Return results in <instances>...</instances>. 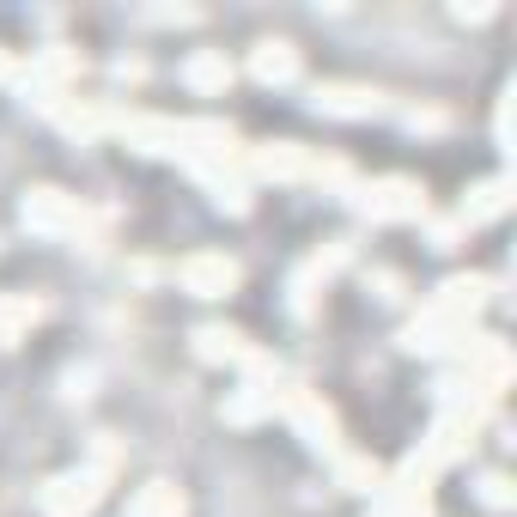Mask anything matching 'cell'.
I'll use <instances>...</instances> for the list:
<instances>
[{
  "label": "cell",
  "mask_w": 517,
  "mask_h": 517,
  "mask_svg": "<svg viewBox=\"0 0 517 517\" xmlns=\"http://www.w3.org/2000/svg\"><path fill=\"white\" fill-rule=\"evenodd\" d=\"M232 262H189V280L201 286V292H219V286H232Z\"/></svg>",
  "instance_id": "1"
},
{
  "label": "cell",
  "mask_w": 517,
  "mask_h": 517,
  "mask_svg": "<svg viewBox=\"0 0 517 517\" xmlns=\"http://www.w3.org/2000/svg\"><path fill=\"white\" fill-rule=\"evenodd\" d=\"M177 511H183V499H177V493H171L165 481H159L153 493H146V499L134 505V517H177Z\"/></svg>",
  "instance_id": "2"
}]
</instances>
